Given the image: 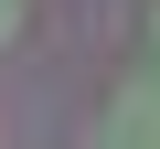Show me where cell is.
<instances>
[{"instance_id":"6da1fadb","label":"cell","mask_w":160,"mask_h":149,"mask_svg":"<svg viewBox=\"0 0 160 149\" xmlns=\"http://www.w3.org/2000/svg\"><path fill=\"white\" fill-rule=\"evenodd\" d=\"M11 32H22V0H0V43H11Z\"/></svg>"},{"instance_id":"7a4b0ae2","label":"cell","mask_w":160,"mask_h":149,"mask_svg":"<svg viewBox=\"0 0 160 149\" xmlns=\"http://www.w3.org/2000/svg\"><path fill=\"white\" fill-rule=\"evenodd\" d=\"M149 43H160V11H149Z\"/></svg>"}]
</instances>
